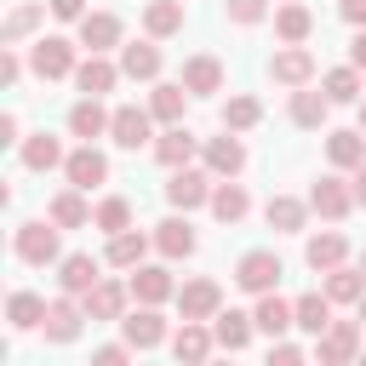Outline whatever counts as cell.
I'll return each mask as SVG.
<instances>
[{
  "label": "cell",
  "mask_w": 366,
  "mask_h": 366,
  "mask_svg": "<svg viewBox=\"0 0 366 366\" xmlns=\"http://www.w3.org/2000/svg\"><path fill=\"white\" fill-rule=\"evenodd\" d=\"M183 86H189L194 97H212V92H223V63H217L212 51H194V57L183 63Z\"/></svg>",
  "instance_id": "4dcf8cb0"
},
{
  "label": "cell",
  "mask_w": 366,
  "mask_h": 366,
  "mask_svg": "<svg viewBox=\"0 0 366 366\" xmlns=\"http://www.w3.org/2000/svg\"><path fill=\"white\" fill-rule=\"evenodd\" d=\"M46 217L57 223V229H86L92 223V206H86V189H63V194H51V206H46Z\"/></svg>",
  "instance_id": "1f68e13d"
},
{
  "label": "cell",
  "mask_w": 366,
  "mask_h": 366,
  "mask_svg": "<svg viewBox=\"0 0 366 366\" xmlns=\"http://www.w3.org/2000/svg\"><path fill=\"white\" fill-rule=\"evenodd\" d=\"M46 309H51V303H46L40 292H11V297H6L11 332H40V326H46Z\"/></svg>",
  "instance_id": "d6a6232c"
},
{
  "label": "cell",
  "mask_w": 366,
  "mask_h": 366,
  "mask_svg": "<svg viewBox=\"0 0 366 366\" xmlns=\"http://www.w3.org/2000/svg\"><path fill=\"white\" fill-rule=\"evenodd\" d=\"M349 63H355V69H360V74H366V29H360V34H355V40H349Z\"/></svg>",
  "instance_id": "816d5d0a"
},
{
  "label": "cell",
  "mask_w": 366,
  "mask_h": 366,
  "mask_svg": "<svg viewBox=\"0 0 366 366\" xmlns=\"http://www.w3.org/2000/svg\"><path fill=\"white\" fill-rule=\"evenodd\" d=\"M120 74L126 80H160V46H154V34L120 46Z\"/></svg>",
  "instance_id": "484cf974"
},
{
  "label": "cell",
  "mask_w": 366,
  "mask_h": 366,
  "mask_svg": "<svg viewBox=\"0 0 366 366\" xmlns=\"http://www.w3.org/2000/svg\"><path fill=\"white\" fill-rule=\"evenodd\" d=\"M309 200H297V194H269V206H263V217H269V229L274 234H303V223H309Z\"/></svg>",
  "instance_id": "44dd1931"
},
{
  "label": "cell",
  "mask_w": 366,
  "mask_h": 366,
  "mask_svg": "<svg viewBox=\"0 0 366 366\" xmlns=\"http://www.w3.org/2000/svg\"><path fill=\"white\" fill-rule=\"evenodd\" d=\"M109 120H114V109H103V97H80V103L69 109V132H74L80 143L103 137V132H109Z\"/></svg>",
  "instance_id": "4316f807"
},
{
  "label": "cell",
  "mask_w": 366,
  "mask_h": 366,
  "mask_svg": "<svg viewBox=\"0 0 366 366\" xmlns=\"http://www.w3.org/2000/svg\"><path fill=\"white\" fill-rule=\"evenodd\" d=\"M74 29H80V46H86V51H109V46H120V17H114V11H86Z\"/></svg>",
  "instance_id": "f546056e"
},
{
  "label": "cell",
  "mask_w": 366,
  "mask_h": 366,
  "mask_svg": "<svg viewBox=\"0 0 366 366\" xmlns=\"http://www.w3.org/2000/svg\"><path fill=\"white\" fill-rule=\"evenodd\" d=\"M252 320H257V332H263V337H286V332L297 326V315H292V303H286L280 292H263V297H257V309H252Z\"/></svg>",
  "instance_id": "83f0119b"
},
{
  "label": "cell",
  "mask_w": 366,
  "mask_h": 366,
  "mask_svg": "<svg viewBox=\"0 0 366 366\" xmlns=\"http://www.w3.org/2000/svg\"><path fill=\"white\" fill-rule=\"evenodd\" d=\"M252 212V194L234 183V177H217V189H212V217L217 223H240Z\"/></svg>",
  "instance_id": "d590c367"
},
{
  "label": "cell",
  "mask_w": 366,
  "mask_h": 366,
  "mask_svg": "<svg viewBox=\"0 0 366 366\" xmlns=\"http://www.w3.org/2000/svg\"><path fill=\"white\" fill-rule=\"evenodd\" d=\"M132 297H137V303H166V297H177L172 269H166V263H137V269H132Z\"/></svg>",
  "instance_id": "ffe728a7"
},
{
  "label": "cell",
  "mask_w": 366,
  "mask_h": 366,
  "mask_svg": "<svg viewBox=\"0 0 366 366\" xmlns=\"http://www.w3.org/2000/svg\"><path fill=\"white\" fill-rule=\"evenodd\" d=\"M257 120H263V103H257L252 92H234V97L223 103V126H229V132H252Z\"/></svg>",
  "instance_id": "ee69618b"
},
{
  "label": "cell",
  "mask_w": 366,
  "mask_h": 366,
  "mask_svg": "<svg viewBox=\"0 0 366 366\" xmlns=\"http://www.w3.org/2000/svg\"><path fill=\"white\" fill-rule=\"evenodd\" d=\"M46 11H51V6H34V0L11 6V11H6V29H0V46H23V40L46 23Z\"/></svg>",
  "instance_id": "836d02e7"
},
{
  "label": "cell",
  "mask_w": 366,
  "mask_h": 366,
  "mask_svg": "<svg viewBox=\"0 0 366 366\" xmlns=\"http://www.w3.org/2000/svg\"><path fill=\"white\" fill-rule=\"evenodd\" d=\"M326 160L337 172H355L366 160V132H326Z\"/></svg>",
  "instance_id": "74e56055"
},
{
  "label": "cell",
  "mask_w": 366,
  "mask_h": 366,
  "mask_svg": "<svg viewBox=\"0 0 366 366\" xmlns=\"http://www.w3.org/2000/svg\"><path fill=\"white\" fill-rule=\"evenodd\" d=\"M360 132H366V103H360Z\"/></svg>",
  "instance_id": "9f6ffc18"
},
{
  "label": "cell",
  "mask_w": 366,
  "mask_h": 366,
  "mask_svg": "<svg viewBox=\"0 0 366 366\" xmlns=\"http://www.w3.org/2000/svg\"><path fill=\"white\" fill-rule=\"evenodd\" d=\"M132 355H137L132 343H103V349H97V366H120V360H132Z\"/></svg>",
  "instance_id": "681fc988"
},
{
  "label": "cell",
  "mask_w": 366,
  "mask_h": 366,
  "mask_svg": "<svg viewBox=\"0 0 366 366\" xmlns=\"http://www.w3.org/2000/svg\"><path fill=\"white\" fill-rule=\"evenodd\" d=\"M337 11H343V23L366 29V0H337Z\"/></svg>",
  "instance_id": "f907efd6"
},
{
  "label": "cell",
  "mask_w": 366,
  "mask_h": 366,
  "mask_svg": "<svg viewBox=\"0 0 366 366\" xmlns=\"http://www.w3.org/2000/svg\"><path fill=\"white\" fill-rule=\"evenodd\" d=\"M92 229H103V234L132 229V200H126V194H103V200H97V212H92Z\"/></svg>",
  "instance_id": "7bdbcfd3"
},
{
  "label": "cell",
  "mask_w": 366,
  "mask_h": 366,
  "mask_svg": "<svg viewBox=\"0 0 366 366\" xmlns=\"http://www.w3.org/2000/svg\"><path fill=\"white\" fill-rule=\"evenodd\" d=\"M269 360H303V343H292V337H269Z\"/></svg>",
  "instance_id": "7dc6e473"
},
{
  "label": "cell",
  "mask_w": 366,
  "mask_h": 366,
  "mask_svg": "<svg viewBox=\"0 0 366 366\" xmlns=\"http://www.w3.org/2000/svg\"><path fill=\"white\" fill-rule=\"evenodd\" d=\"M320 92H326L332 103H360V69H355V63L326 69V74H320Z\"/></svg>",
  "instance_id": "b9f144b4"
},
{
  "label": "cell",
  "mask_w": 366,
  "mask_h": 366,
  "mask_svg": "<svg viewBox=\"0 0 366 366\" xmlns=\"http://www.w3.org/2000/svg\"><path fill=\"white\" fill-rule=\"evenodd\" d=\"M212 349H217L212 320H183V332H172V355H177V360H189V366L212 360Z\"/></svg>",
  "instance_id": "9a60e30c"
},
{
  "label": "cell",
  "mask_w": 366,
  "mask_h": 366,
  "mask_svg": "<svg viewBox=\"0 0 366 366\" xmlns=\"http://www.w3.org/2000/svg\"><path fill=\"white\" fill-rule=\"evenodd\" d=\"M114 80H120V63H109L103 51H92V57H80V63H74V86H80L86 97H109V92H114Z\"/></svg>",
  "instance_id": "e0dca14e"
},
{
  "label": "cell",
  "mask_w": 366,
  "mask_h": 366,
  "mask_svg": "<svg viewBox=\"0 0 366 366\" xmlns=\"http://www.w3.org/2000/svg\"><path fill=\"white\" fill-rule=\"evenodd\" d=\"M63 177H69L74 189H97V183H109V154H103L97 143H80V149H69Z\"/></svg>",
  "instance_id": "9c48e42d"
},
{
  "label": "cell",
  "mask_w": 366,
  "mask_h": 366,
  "mask_svg": "<svg viewBox=\"0 0 366 366\" xmlns=\"http://www.w3.org/2000/svg\"><path fill=\"white\" fill-rule=\"evenodd\" d=\"M194 229H189V217H160L154 223V252L166 257V263H183V257H194Z\"/></svg>",
  "instance_id": "4fadbf2b"
},
{
  "label": "cell",
  "mask_w": 366,
  "mask_h": 366,
  "mask_svg": "<svg viewBox=\"0 0 366 366\" xmlns=\"http://www.w3.org/2000/svg\"><path fill=\"white\" fill-rule=\"evenodd\" d=\"M309 206H315L326 223H343L360 200H355V183H343V177H320V183L309 189Z\"/></svg>",
  "instance_id": "30bf717a"
},
{
  "label": "cell",
  "mask_w": 366,
  "mask_h": 366,
  "mask_svg": "<svg viewBox=\"0 0 366 366\" xmlns=\"http://www.w3.org/2000/svg\"><path fill=\"white\" fill-rule=\"evenodd\" d=\"M212 189H217V177H212V172L177 166V172H172V183H166V200H172L177 212H194V206H212Z\"/></svg>",
  "instance_id": "8992f818"
},
{
  "label": "cell",
  "mask_w": 366,
  "mask_h": 366,
  "mask_svg": "<svg viewBox=\"0 0 366 366\" xmlns=\"http://www.w3.org/2000/svg\"><path fill=\"white\" fill-rule=\"evenodd\" d=\"M149 246H154V234L120 229V234H109V246H103V263H109V269H137V263L149 257Z\"/></svg>",
  "instance_id": "7402d4cb"
},
{
  "label": "cell",
  "mask_w": 366,
  "mask_h": 366,
  "mask_svg": "<svg viewBox=\"0 0 366 366\" xmlns=\"http://www.w3.org/2000/svg\"><path fill=\"white\" fill-rule=\"evenodd\" d=\"M274 34H280L286 46H303V40L315 34V11H309L303 0H280V6H274Z\"/></svg>",
  "instance_id": "d4e9b609"
},
{
  "label": "cell",
  "mask_w": 366,
  "mask_h": 366,
  "mask_svg": "<svg viewBox=\"0 0 366 366\" xmlns=\"http://www.w3.org/2000/svg\"><path fill=\"white\" fill-rule=\"evenodd\" d=\"M17 132H23V126H17V114H0V143H23Z\"/></svg>",
  "instance_id": "f5cc1de1"
},
{
  "label": "cell",
  "mask_w": 366,
  "mask_h": 366,
  "mask_svg": "<svg viewBox=\"0 0 366 366\" xmlns=\"http://www.w3.org/2000/svg\"><path fill=\"white\" fill-rule=\"evenodd\" d=\"M143 29H149L154 40H172V34L183 29V0H149V6H143Z\"/></svg>",
  "instance_id": "f35d334b"
},
{
  "label": "cell",
  "mask_w": 366,
  "mask_h": 366,
  "mask_svg": "<svg viewBox=\"0 0 366 366\" xmlns=\"http://www.w3.org/2000/svg\"><path fill=\"white\" fill-rule=\"evenodd\" d=\"M0 80H6V86L23 80V57H17V46H0Z\"/></svg>",
  "instance_id": "bcb514c9"
},
{
  "label": "cell",
  "mask_w": 366,
  "mask_h": 366,
  "mask_svg": "<svg viewBox=\"0 0 366 366\" xmlns=\"http://www.w3.org/2000/svg\"><path fill=\"white\" fill-rule=\"evenodd\" d=\"M69 154H63V143L51 137V132H34V137H23V166L29 172H51V166H63Z\"/></svg>",
  "instance_id": "ab89813d"
},
{
  "label": "cell",
  "mask_w": 366,
  "mask_h": 366,
  "mask_svg": "<svg viewBox=\"0 0 366 366\" xmlns=\"http://www.w3.org/2000/svg\"><path fill=\"white\" fill-rule=\"evenodd\" d=\"M200 160H206L212 177H240V172H246V143H240V132L223 126V137H206V143H200Z\"/></svg>",
  "instance_id": "5b68a950"
},
{
  "label": "cell",
  "mask_w": 366,
  "mask_h": 366,
  "mask_svg": "<svg viewBox=\"0 0 366 366\" xmlns=\"http://www.w3.org/2000/svg\"><path fill=\"white\" fill-rule=\"evenodd\" d=\"M223 17L240 23V29H257L269 17V0H223Z\"/></svg>",
  "instance_id": "f6af8a7d"
},
{
  "label": "cell",
  "mask_w": 366,
  "mask_h": 366,
  "mask_svg": "<svg viewBox=\"0 0 366 366\" xmlns=\"http://www.w3.org/2000/svg\"><path fill=\"white\" fill-rule=\"evenodd\" d=\"M360 292H366V269H349V263L326 269V297L332 303H360Z\"/></svg>",
  "instance_id": "60d3db41"
},
{
  "label": "cell",
  "mask_w": 366,
  "mask_h": 366,
  "mask_svg": "<svg viewBox=\"0 0 366 366\" xmlns=\"http://www.w3.org/2000/svg\"><path fill=\"white\" fill-rule=\"evenodd\" d=\"M355 315H360V326H366V292H360V303H355Z\"/></svg>",
  "instance_id": "11a10c76"
},
{
  "label": "cell",
  "mask_w": 366,
  "mask_h": 366,
  "mask_svg": "<svg viewBox=\"0 0 366 366\" xmlns=\"http://www.w3.org/2000/svg\"><path fill=\"white\" fill-rule=\"evenodd\" d=\"M212 332H217V349H229V355H240V349L252 343V332H257V320H252V315H240V309H217V315H212Z\"/></svg>",
  "instance_id": "f1b7e54d"
},
{
  "label": "cell",
  "mask_w": 366,
  "mask_h": 366,
  "mask_svg": "<svg viewBox=\"0 0 366 366\" xmlns=\"http://www.w3.org/2000/svg\"><path fill=\"white\" fill-rule=\"evenodd\" d=\"M360 269H366V257H360Z\"/></svg>",
  "instance_id": "6f0895ef"
},
{
  "label": "cell",
  "mask_w": 366,
  "mask_h": 366,
  "mask_svg": "<svg viewBox=\"0 0 366 366\" xmlns=\"http://www.w3.org/2000/svg\"><path fill=\"white\" fill-rule=\"evenodd\" d=\"M217 309H223V286H217V280L200 274V280L177 286V315H183V320H212Z\"/></svg>",
  "instance_id": "8fae6325"
},
{
  "label": "cell",
  "mask_w": 366,
  "mask_h": 366,
  "mask_svg": "<svg viewBox=\"0 0 366 366\" xmlns=\"http://www.w3.org/2000/svg\"><path fill=\"white\" fill-rule=\"evenodd\" d=\"M74 40H63V34H46V40H34V51H29V69L40 74V80H63V74H74Z\"/></svg>",
  "instance_id": "277c9868"
},
{
  "label": "cell",
  "mask_w": 366,
  "mask_h": 366,
  "mask_svg": "<svg viewBox=\"0 0 366 366\" xmlns=\"http://www.w3.org/2000/svg\"><path fill=\"white\" fill-rule=\"evenodd\" d=\"M326 114H332V97H326V92H309V86H297V92H292V126L320 132V126H326Z\"/></svg>",
  "instance_id": "e575fe53"
},
{
  "label": "cell",
  "mask_w": 366,
  "mask_h": 366,
  "mask_svg": "<svg viewBox=\"0 0 366 366\" xmlns=\"http://www.w3.org/2000/svg\"><path fill=\"white\" fill-rule=\"evenodd\" d=\"M109 137H114L120 149H143V143H154V114L137 109V103H120L114 120H109Z\"/></svg>",
  "instance_id": "ba28073f"
},
{
  "label": "cell",
  "mask_w": 366,
  "mask_h": 366,
  "mask_svg": "<svg viewBox=\"0 0 366 366\" xmlns=\"http://www.w3.org/2000/svg\"><path fill=\"white\" fill-rule=\"evenodd\" d=\"M360 320H332L320 337H315V355H320V366H349L355 355H360Z\"/></svg>",
  "instance_id": "3957f363"
},
{
  "label": "cell",
  "mask_w": 366,
  "mask_h": 366,
  "mask_svg": "<svg viewBox=\"0 0 366 366\" xmlns=\"http://www.w3.org/2000/svg\"><path fill=\"white\" fill-rule=\"evenodd\" d=\"M120 332L132 349H160L166 343V320H160V303H137V315H120Z\"/></svg>",
  "instance_id": "7c38bea8"
},
{
  "label": "cell",
  "mask_w": 366,
  "mask_h": 366,
  "mask_svg": "<svg viewBox=\"0 0 366 366\" xmlns=\"http://www.w3.org/2000/svg\"><path fill=\"white\" fill-rule=\"evenodd\" d=\"M280 274H286V269H280V257H274L269 246H257V252H246V257L234 263V286H240V292H252V297L274 292V286H280Z\"/></svg>",
  "instance_id": "7a4b0ae2"
},
{
  "label": "cell",
  "mask_w": 366,
  "mask_h": 366,
  "mask_svg": "<svg viewBox=\"0 0 366 366\" xmlns=\"http://www.w3.org/2000/svg\"><path fill=\"white\" fill-rule=\"evenodd\" d=\"M303 263H309L315 274H326V269L349 263V240H343L337 229H320V234H309V246H303Z\"/></svg>",
  "instance_id": "603a6c76"
},
{
  "label": "cell",
  "mask_w": 366,
  "mask_h": 366,
  "mask_svg": "<svg viewBox=\"0 0 366 366\" xmlns=\"http://www.w3.org/2000/svg\"><path fill=\"white\" fill-rule=\"evenodd\" d=\"M200 154V137L189 132V126H166L160 137H154V160L166 166V172H177V166H189Z\"/></svg>",
  "instance_id": "d6986e66"
},
{
  "label": "cell",
  "mask_w": 366,
  "mask_h": 366,
  "mask_svg": "<svg viewBox=\"0 0 366 366\" xmlns=\"http://www.w3.org/2000/svg\"><path fill=\"white\" fill-rule=\"evenodd\" d=\"M269 74L280 80V86H309L315 80V57H309V46H280L274 57H269Z\"/></svg>",
  "instance_id": "2e32d148"
},
{
  "label": "cell",
  "mask_w": 366,
  "mask_h": 366,
  "mask_svg": "<svg viewBox=\"0 0 366 366\" xmlns=\"http://www.w3.org/2000/svg\"><path fill=\"white\" fill-rule=\"evenodd\" d=\"M57 234H63V229H57L51 217L17 223V240H11L17 263H29V269H46V263H57V257H63V240H57Z\"/></svg>",
  "instance_id": "6da1fadb"
},
{
  "label": "cell",
  "mask_w": 366,
  "mask_h": 366,
  "mask_svg": "<svg viewBox=\"0 0 366 366\" xmlns=\"http://www.w3.org/2000/svg\"><path fill=\"white\" fill-rule=\"evenodd\" d=\"M92 315H86V303L74 297V292H63V297H51V309H46V343H74L80 337V326H86Z\"/></svg>",
  "instance_id": "52a82bcc"
},
{
  "label": "cell",
  "mask_w": 366,
  "mask_h": 366,
  "mask_svg": "<svg viewBox=\"0 0 366 366\" xmlns=\"http://www.w3.org/2000/svg\"><path fill=\"white\" fill-rule=\"evenodd\" d=\"M332 309H337V303H332L326 292H303V297L292 303V315H297V332H309V337H320V332L332 326Z\"/></svg>",
  "instance_id": "8d00e7d4"
},
{
  "label": "cell",
  "mask_w": 366,
  "mask_h": 366,
  "mask_svg": "<svg viewBox=\"0 0 366 366\" xmlns=\"http://www.w3.org/2000/svg\"><path fill=\"white\" fill-rule=\"evenodd\" d=\"M349 183H355V200H360V206H366V160H360V166H355V177H349Z\"/></svg>",
  "instance_id": "db71d44e"
},
{
  "label": "cell",
  "mask_w": 366,
  "mask_h": 366,
  "mask_svg": "<svg viewBox=\"0 0 366 366\" xmlns=\"http://www.w3.org/2000/svg\"><path fill=\"white\" fill-rule=\"evenodd\" d=\"M189 86L183 80H154V92H149V114L160 120V126H183V109H189Z\"/></svg>",
  "instance_id": "ac0fdd59"
},
{
  "label": "cell",
  "mask_w": 366,
  "mask_h": 366,
  "mask_svg": "<svg viewBox=\"0 0 366 366\" xmlns=\"http://www.w3.org/2000/svg\"><path fill=\"white\" fill-rule=\"evenodd\" d=\"M97 280H103V274H97V257H92V252H69V257H57V286H63V292L86 297Z\"/></svg>",
  "instance_id": "cb8c5ba5"
},
{
  "label": "cell",
  "mask_w": 366,
  "mask_h": 366,
  "mask_svg": "<svg viewBox=\"0 0 366 366\" xmlns=\"http://www.w3.org/2000/svg\"><path fill=\"white\" fill-rule=\"evenodd\" d=\"M46 6H51L57 23H80V17H86V0H46Z\"/></svg>",
  "instance_id": "c3c4849f"
},
{
  "label": "cell",
  "mask_w": 366,
  "mask_h": 366,
  "mask_svg": "<svg viewBox=\"0 0 366 366\" xmlns=\"http://www.w3.org/2000/svg\"><path fill=\"white\" fill-rule=\"evenodd\" d=\"M80 303H86V315H92V320H120V315H126V303H132V280H97Z\"/></svg>",
  "instance_id": "5bb4252c"
}]
</instances>
